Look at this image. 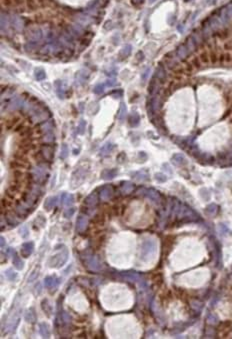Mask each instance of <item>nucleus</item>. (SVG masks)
Wrapping results in <instances>:
<instances>
[{
	"label": "nucleus",
	"instance_id": "1",
	"mask_svg": "<svg viewBox=\"0 0 232 339\" xmlns=\"http://www.w3.org/2000/svg\"><path fill=\"white\" fill-rule=\"evenodd\" d=\"M157 245L154 240H145L140 248V259L146 261L156 252Z\"/></svg>",
	"mask_w": 232,
	"mask_h": 339
},
{
	"label": "nucleus",
	"instance_id": "2",
	"mask_svg": "<svg viewBox=\"0 0 232 339\" xmlns=\"http://www.w3.org/2000/svg\"><path fill=\"white\" fill-rule=\"evenodd\" d=\"M67 259H68V251H67L66 248H64L59 253L51 256V258L49 259L48 264L51 268H60L66 263Z\"/></svg>",
	"mask_w": 232,
	"mask_h": 339
},
{
	"label": "nucleus",
	"instance_id": "3",
	"mask_svg": "<svg viewBox=\"0 0 232 339\" xmlns=\"http://www.w3.org/2000/svg\"><path fill=\"white\" fill-rule=\"evenodd\" d=\"M30 175H31L32 181L36 182L37 184H41L44 181H46L47 171H46V169H45V167L40 164V165L33 167Z\"/></svg>",
	"mask_w": 232,
	"mask_h": 339
},
{
	"label": "nucleus",
	"instance_id": "4",
	"mask_svg": "<svg viewBox=\"0 0 232 339\" xmlns=\"http://www.w3.org/2000/svg\"><path fill=\"white\" fill-rule=\"evenodd\" d=\"M54 157V148L52 146L49 145H44L41 147L40 151L37 153L36 158H38L39 162L42 161H47V162H51Z\"/></svg>",
	"mask_w": 232,
	"mask_h": 339
},
{
	"label": "nucleus",
	"instance_id": "5",
	"mask_svg": "<svg viewBox=\"0 0 232 339\" xmlns=\"http://www.w3.org/2000/svg\"><path fill=\"white\" fill-rule=\"evenodd\" d=\"M87 170L84 167H79L76 170L73 172L72 178H71V185L72 188H75L77 186L80 185L86 178Z\"/></svg>",
	"mask_w": 232,
	"mask_h": 339
},
{
	"label": "nucleus",
	"instance_id": "6",
	"mask_svg": "<svg viewBox=\"0 0 232 339\" xmlns=\"http://www.w3.org/2000/svg\"><path fill=\"white\" fill-rule=\"evenodd\" d=\"M25 106V101L23 98L19 97V96H15L12 99L9 101L8 103V108L9 110H18V109H23Z\"/></svg>",
	"mask_w": 232,
	"mask_h": 339
},
{
	"label": "nucleus",
	"instance_id": "7",
	"mask_svg": "<svg viewBox=\"0 0 232 339\" xmlns=\"http://www.w3.org/2000/svg\"><path fill=\"white\" fill-rule=\"evenodd\" d=\"M86 267L92 271H99L101 268V263L96 256H87L86 258Z\"/></svg>",
	"mask_w": 232,
	"mask_h": 339
},
{
	"label": "nucleus",
	"instance_id": "8",
	"mask_svg": "<svg viewBox=\"0 0 232 339\" xmlns=\"http://www.w3.org/2000/svg\"><path fill=\"white\" fill-rule=\"evenodd\" d=\"M33 251H34V243H33L32 241L24 242V243L22 244L21 249H20L21 256L24 257V258H28V257H29L31 254H32Z\"/></svg>",
	"mask_w": 232,
	"mask_h": 339
},
{
	"label": "nucleus",
	"instance_id": "9",
	"mask_svg": "<svg viewBox=\"0 0 232 339\" xmlns=\"http://www.w3.org/2000/svg\"><path fill=\"white\" fill-rule=\"evenodd\" d=\"M60 283V278H57L56 276H47L44 279V286L49 290H55L58 287Z\"/></svg>",
	"mask_w": 232,
	"mask_h": 339
},
{
	"label": "nucleus",
	"instance_id": "10",
	"mask_svg": "<svg viewBox=\"0 0 232 339\" xmlns=\"http://www.w3.org/2000/svg\"><path fill=\"white\" fill-rule=\"evenodd\" d=\"M113 196V188L110 185H106L103 186L100 190V199L102 201H107L109 200L111 197Z\"/></svg>",
	"mask_w": 232,
	"mask_h": 339
},
{
	"label": "nucleus",
	"instance_id": "11",
	"mask_svg": "<svg viewBox=\"0 0 232 339\" xmlns=\"http://www.w3.org/2000/svg\"><path fill=\"white\" fill-rule=\"evenodd\" d=\"M88 225V218L85 215H79L76 220V229L78 232L85 231Z\"/></svg>",
	"mask_w": 232,
	"mask_h": 339
},
{
	"label": "nucleus",
	"instance_id": "12",
	"mask_svg": "<svg viewBox=\"0 0 232 339\" xmlns=\"http://www.w3.org/2000/svg\"><path fill=\"white\" fill-rule=\"evenodd\" d=\"M88 77H89L88 72H86L85 70L78 71L75 75V84L76 85H83L87 81Z\"/></svg>",
	"mask_w": 232,
	"mask_h": 339
},
{
	"label": "nucleus",
	"instance_id": "13",
	"mask_svg": "<svg viewBox=\"0 0 232 339\" xmlns=\"http://www.w3.org/2000/svg\"><path fill=\"white\" fill-rule=\"evenodd\" d=\"M159 83H160L159 80H158L156 77H153L150 80L149 85H148V93L151 96H153L157 93L158 89H159Z\"/></svg>",
	"mask_w": 232,
	"mask_h": 339
},
{
	"label": "nucleus",
	"instance_id": "14",
	"mask_svg": "<svg viewBox=\"0 0 232 339\" xmlns=\"http://www.w3.org/2000/svg\"><path fill=\"white\" fill-rule=\"evenodd\" d=\"M144 194L147 198H149L150 200L154 201V202H159L160 201V194L159 192H157L154 189H146L144 191Z\"/></svg>",
	"mask_w": 232,
	"mask_h": 339
},
{
	"label": "nucleus",
	"instance_id": "15",
	"mask_svg": "<svg viewBox=\"0 0 232 339\" xmlns=\"http://www.w3.org/2000/svg\"><path fill=\"white\" fill-rule=\"evenodd\" d=\"M58 201V197L57 196H50L48 198L45 200L44 202V208L46 209L47 211H50L51 209H53V207L57 204Z\"/></svg>",
	"mask_w": 232,
	"mask_h": 339
},
{
	"label": "nucleus",
	"instance_id": "16",
	"mask_svg": "<svg viewBox=\"0 0 232 339\" xmlns=\"http://www.w3.org/2000/svg\"><path fill=\"white\" fill-rule=\"evenodd\" d=\"M117 169H105L101 172V178L104 180H111L117 175Z\"/></svg>",
	"mask_w": 232,
	"mask_h": 339
},
{
	"label": "nucleus",
	"instance_id": "17",
	"mask_svg": "<svg viewBox=\"0 0 232 339\" xmlns=\"http://www.w3.org/2000/svg\"><path fill=\"white\" fill-rule=\"evenodd\" d=\"M121 275L124 278H126L130 281H141V276L134 271H126V272H121Z\"/></svg>",
	"mask_w": 232,
	"mask_h": 339
},
{
	"label": "nucleus",
	"instance_id": "18",
	"mask_svg": "<svg viewBox=\"0 0 232 339\" xmlns=\"http://www.w3.org/2000/svg\"><path fill=\"white\" fill-rule=\"evenodd\" d=\"M98 202V197H97V194L96 193H91L89 194L85 200H84V204H85L86 206H89V207H93L95 206L96 204H97Z\"/></svg>",
	"mask_w": 232,
	"mask_h": 339
},
{
	"label": "nucleus",
	"instance_id": "19",
	"mask_svg": "<svg viewBox=\"0 0 232 339\" xmlns=\"http://www.w3.org/2000/svg\"><path fill=\"white\" fill-rule=\"evenodd\" d=\"M16 212H17L18 216H20L21 218H26V216H28L32 212V209L29 210V206L25 207L23 205L19 204V205H17V207H16Z\"/></svg>",
	"mask_w": 232,
	"mask_h": 339
},
{
	"label": "nucleus",
	"instance_id": "20",
	"mask_svg": "<svg viewBox=\"0 0 232 339\" xmlns=\"http://www.w3.org/2000/svg\"><path fill=\"white\" fill-rule=\"evenodd\" d=\"M54 86L56 88V94H57V96L60 99H63L65 97V91H64L63 83H62V81L61 80H56L54 82Z\"/></svg>",
	"mask_w": 232,
	"mask_h": 339
},
{
	"label": "nucleus",
	"instance_id": "21",
	"mask_svg": "<svg viewBox=\"0 0 232 339\" xmlns=\"http://www.w3.org/2000/svg\"><path fill=\"white\" fill-rule=\"evenodd\" d=\"M24 318H25V320L28 322V323H35L36 320H37V317H36L34 309H33V308L28 309L27 311L25 312Z\"/></svg>",
	"mask_w": 232,
	"mask_h": 339
},
{
	"label": "nucleus",
	"instance_id": "22",
	"mask_svg": "<svg viewBox=\"0 0 232 339\" xmlns=\"http://www.w3.org/2000/svg\"><path fill=\"white\" fill-rule=\"evenodd\" d=\"M113 148H114V145H113L112 143H110V142H107L100 148L99 155L102 156V157L107 156L109 153H111V151L113 150Z\"/></svg>",
	"mask_w": 232,
	"mask_h": 339
},
{
	"label": "nucleus",
	"instance_id": "23",
	"mask_svg": "<svg viewBox=\"0 0 232 339\" xmlns=\"http://www.w3.org/2000/svg\"><path fill=\"white\" fill-rule=\"evenodd\" d=\"M39 130H40L43 134H46L49 132H53V124L51 121H45L41 123V125L39 126Z\"/></svg>",
	"mask_w": 232,
	"mask_h": 339
},
{
	"label": "nucleus",
	"instance_id": "24",
	"mask_svg": "<svg viewBox=\"0 0 232 339\" xmlns=\"http://www.w3.org/2000/svg\"><path fill=\"white\" fill-rule=\"evenodd\" d=\"M61 203H64L66 206H71L73 203H74V196L72 194H66L65 192L62 193L61 197H60Z\"/></svg>",
	"mask_w": 232,
	"mask_h": 339
},
{
	"label": "nucleus",
	"instance_id": "25",
	"mask_svg": "<svg viewBox=\"0 0 232 339\" xmlns=\"http://www.w3.org/2000/svg\"><path fill=\"white\" fill-rule=\"evenodd\" d=\"M18 323H19V313H15L8 323V326H7L8 331H14L16 329V327H17Z\"/></svg>",
	"mask_w": 232,
	"mask_h": 339
},
{
	"label": "nucleus",
	"instance_id": "26",
	"mask_svg": "<svg viewBox=\"0 0 232 339\" xmlns=\"http://www.w3.org/2000/svg\"><path fill=\"white\" fill-rule=\"evenodd\" d=\"M133 189H134L133 183L129 182V181L122 182V184H121V186H120V191L122 192L123 194H129V193H131V192L133 191Z\"/></svg>",
	"mask_w": 232,
	"mask_h": 339
},
{
	"label": "nucleus",
	"instance_id": "27",
	"mask_svg": "<svg viewBox=\"0 0 232 339\" xmlns=\"http://www.w3.org/2000/svg\"><path fill=\"white\" fill-rule=\"evenodd\" d=\"M166 76H167V73L165 71V68L164 67H162L161 65L158 66V68L155 72V76L158 80H159V82H163L164 80L166 79Z\"/></svg>",
	"mask_w": 232,
	"mask_h": 339
},
{
	"label": "nucleus",
	"instance_id": "28",
	"mask_svg": "<svg viewBox=\"0 0 232 339\" xmlns=\"http://www.w3.org/2000/svg\"><path fill=\"white\" fill-rule=\"evenodd\" d=\"M39 333L43 338H49L50 337V330H49V326L45 323V322H42V323L39 324Z\"/></svg>",
	"mask_w": 232,
	"mask_h": 339
},
{
	"label": "nucleus",
	"instance_id": "29",
	"mask_svg": "<svg viewBox=\"0 0 232 339\" xmlns=\"http://www.w3.org/2000/svg\"><path fill=\"white\" fill-rule=\"evenodd\" d=\"M140 122V116L137 112H132L129 116V124L130 126L132 127H136L138 126V124Z\"/></svg>",
	"mask_w": 232,
	"mask_h": 339
},
{
	"label": "nucleus",
	"instance_id": "30",
	"mask_svg": "<svg viewBox=\"0 0 232 339\" xmlns=\"http://www.w3.org/2000/svg\"><path fill=\"white\" fill-rule=\"evenodd\" d=\"M132 177H134L138 181H145V180H148V174L143 170H140L135 173H132Z\"/></svg>",
	"mask_w": 232,
	"mask_h": 339
},
{
	"label": "nucleus",
	"instance_id": "31",
	"mask_svg": "<svg viewBox=\"0 0 232 339\" xmlns=\"http://www.w3.org/2000/svg\"><path fill=\"white\" fill-rule=\"evenodd\" d=\"M41 307H42V310L45 313H46V315L48 316V317H50V315H51V312H52V308H51V305L49 304V301L47 300V299H43V300H42Z\"/></svg>",
	"mask_w": 232,
	"mask_h": 339
},
{
	"label": "nucleus",
	"instance_id": "32",
	"mask_svg": "<svg viewBox=\"0 0 232 339\" xmlns=\"http://www.w3.org/2000/svg\"><path fill=\"white\" fill-rule=\"evenodd\" d=\"M130 53H131V46L130 45H126L125 47L120 50L119 54H118V57L120 59H126L130 55Z\"/></svg>",
	"mask_w": 232,
	"mask_h": 339
},
{
	"label": "nucleus",
	"instance_id": "33",
	"mask_svg": "<svg viewBox=\"0 0 232 339\" xmlns=\"http://www.w3.org/2000/svg\"><path fill=\"white\" fill-rule=\"evenodd\" d=\"M127 115V108H126V105L124 102H121L120 104V109H119V112H118V119H119L120 121H123L124 119H125V117Z\"/></svg>",
	"mask_w": 232,
	"mask_h": 339
},
{
	"label": "nucleus",
	"instance_id": "34",
	"mask_svg": "<svg viewBox=\"0 0 232 339\" xmlns=\"http://www.w3.org/2000/svg\"><path fill=\"white\" fill-rule=\"evenodd\" d=\"M172 161H173L174 164H176V165H183V164H185V163H186V160H185V158H184V156L182 154H175V155H173Z\"/></svg>",
	"mask_w": 232,
	"mask_h": 339
},
{
	"label": "nucleus",
	"instance_id": "35",
	"mask_svg": "<svg viewBox=\"0 0 232 339\" xmlns=\"http://www.w3.org/2000/svg\"><path fill=\"white\" fill-rule=\"evenodd\" d=\"M12 262H13L14 267L17 269V270H22V269H23V267H24V262L21 260V258H20L19 256L14 255Z\"/></svg>",
	"mask_w": 232,
	"mask_h": 339
},
{
	"label": "nucleus",
	"instance_id": "36",
	"mask_svg": "<svg viewBox=\"0 0 232 339\" xmlns=\"http://www.w3.org/2000/svg\"><path fill=\"white\" fill-rule=\"evenodd\" d=\"M217 208H218L217 205L214 204V203H212V204H209L205 209V213L209 216H214L215 214L217 213Z\"/></svg>",
	"mask_w": 232,
	"mask_h": 339
},
{
	"label": "nucleus",
	"instance_id": "37",
	"mask_svg": "<svg viewBox=\"0 0 232 339\" xmlns=\"http://www.w3.org/2000/svg\"><path fill=\"white\" fill-rule=\"evenodd\" d=\"M34 76H35L36 80L41 81V80H43V79H45V77H46V73H45L44 69H42V68H36L34 70Z\"/></svg>",
	"mask_w": 232,
	"mask_h": 339
},
{
	"label": "nucleus",
	"instance_id": "38",
	"mask_svg": "<svg viewBox=\"0 0 232 339\" xmlns=\"http://www.w3.org/2000/svg\"><path fill=\"white\" fill-rule=\"evenodd\" d=\"M106 87V83H98L97 85H95V87L93 88V92L97 95H100L104 92Z\"/></svg>",
	"mask_w": 232,
	"mask_h": 339
},
{
	"label": "nucleus",
	"instance_id": "39",
	"mask_svg": "<svg viewBox=\"0 0 232 339\" xmlns=\"http://www.w3.org/2000/svg\"><path fill=\"white\" fill-rule=\"evenodd\" d=\"M26 3H27L28 8H29V10H31V11L36 10L39 7V5H40L38 2V0H26Z\"/></svg>",
	"mask_w": 232,
	"mask_h": 339
},
{
	"label": "nucleus",
	"instance_id": "40",
	"mask_svg": "<svg viewBox=\"0 0 232 339\" xmlns=\"http://www.w3.org/2000/svg\"><path fill=\"white\" fill-rule=\"evenodd\" d=\"M6 220H7V223L11 226H16L18 224V221L17 219H16L15 215H13L12 213H8L6 215Z\"/></svg>",
	"mask_w": 232,
	"mask_h": 339
},
{
	"label": "nucleus",
	"instance_id": "41",
	"mask_svg": "<svg viewBox=\"0 0 232 339\" xmlns=\"http://www.w3.org/2000/svg\"><path fill=\"white\" fill-rule=\"evenodd\" d=\"M5 276H6V278L9 281H14L16 279V277H17V273H16L15 271H13L12 269H7L5 271Z\"/></svg>",
	"mask_w": 232,
	"mask_h": 339
},
{
	"label": "nucleus",
	"instance_id": "42",
	"mask_svg": "<svg viewBox=\"0 0 232 339\" xmlns=\"http://www.w3.org/2000/svg\"><path fill=\"white\" fill-rule=\"evenodd\" d=\"M38 274H39V268H35L34 270H33L32 271V272L30 273V275H29V277H28V279H27V282H28V283H31V282H33V281H35L36 279H37V277H38Z\"/></svg>",
	"mask_w": 232,
	"mask_h": 339
},
{
	"label": "nucleus",
	"instance_id": "43",
	"mask_svg": "<svg viewBox=\"0 0 232 339\" xmlns=\"http://www.w3.org/2000/svg\"><path fill=\"white\" fill-rule=\"evenodd\" d=\"M68 153H69V150H68V147H67V144H62L61 146V152H60V158L61 159H65V158L68 156Z\"/></svg>",
	"mask_w": 232,
	"mask_h": 339
},
{
	"label": "nucleus",
	"instance_id": "44",
	"mask_svg": "<svg viewBox=\"0 0 232 339\" xmlns=\"http://www.w3.org/2000/svg\"><path fill=\"white\" fill-rule=\"evenodd\" d=\"M55 139V136H54V133L53 132H49V133H46V134H43V141L46 143H50V142H53Z\"/></svg>",
	"mask_w": 232,
	"mask_h": 339
},
{
	"label": "nucleus",
	"instance_id": "45",
	"mask_svg": "<svg viewBox=\"0 0 232 339\" xmlns=\"http://www.w3.org/2000/svg\"><path fill=\"white\" fill-rule=\"evenodd\" d=\"M85 128H86V121L85 120H81L79 122L78 126H77V133L78 134H84L85 132Z\"/></svg>",
	"mask_w": 232,
	"mask_h": 339
},
{
	"label": "nucleus",
	"instance_id": "46",
	"mask_svg": "<svg viewBox=\"0 0 232 339\" xmlns=\"http://www.w3.org/2000/svg\"><path fill=\"white\" fill-rule=\"evenodd\" d=\"M19 234L22 238H26V237H28V235H29V230H28L26 225H22L19 228Z\"/></svg>",
	"mask_w": 232,
	"mask_h": 339
},
{
	"label": "nucleus",
	"instance_id": "47",
	"mask_svg": "<svg viewBox=\"0 0 232 339\" xmlns=\"http://www.w3.org/2000/svg\"><path fill=\"white\" fill-rule=\"evenodd\" d=\"M207 322H208V323L209 324H216L217 323V322H218V317H217V316L216 315H215V314H209L208 316H207Z\"/></svg>",
	"mask_w": 232,
	"mask_h": 339
},
{
	"label": "nucleus",
	"instance_id": "48",
	"mask_svg": "<svg viewBox=\"0 0 232 339\" xmlns=\"http://www.w3.org/2000/svg\"><path fill=\"white\" fill-rule=\"evenodd\" d=\"M35 223L39 226V227H43V226L45 225V223H46V219H45V217H43L42 215H39L35 219Z\"/></svg>",
	"mask_w": 232,
	"mask_h": 339
},
{
	"label": "nucleus",
	"instance_id": "49",
	"mask_svg": "<svg viewBox=\"0 0 232 339\" xmlns=\"http://www.w3.org/2000/svg\"><path fill=\"white\" fill-rule=\"evenodd\" d=\"M155 179L157 180V181L158 182H165L166 181V180H167V178H166V176H165V175H164L163 173H156L155 174Z\"/></svg>",
	"mask_w": 232,
	"mask_h": 339
},
{
	"label": "nucleus",
	"instance_id": "50",
	"mask_svg": "<svg viewBox=\"0 0 232 339\" xmlns=\"http://www.w3.org/2000/svg\"><path fill=\"white\" fill-rule=\"evenodd\" d=\"M75 212V209L74 208H69V209H66V210L64 211V217L65 218H70L73 216V214H74Z\"/></svg>",
	"mask_w": 232,
	"mask_h": 339
},
{
	"label": "nucleus",
	"instance_id": "51",
	"mask_svg": "<svg viewBox=\"0 0 232 339\" xmlns=\"http://www.w3.org/2000/svg\"><path fill=\"white\" fill-rule=\"evenodd\" d=\"M61 319H62V321H64V322H69L70 319H71V317H70L69 313H67V312L63 311V312L61 313Z\"/></svg>",
	"mask_w": 232,
	"mask_h": 339
},
{
	"label": "nucleus",
	"instance_id": "52",
	"mask_svg": "<svg viewBox=\"0 0 232 339\" xmlns=\"http://www.w3.org/2000/svg\"><path fill=\"white\" fill-rule=\"evenodd\" d=\"M122 94H123V91H122L121 89H119V90H114V91L111 93V95L113 96V97H115V98H116V97H117V98L121 97Z\"/></svg>",
	"mask_w": 232,
	"mask_h": 339
},
{
	"label": "nucleus",
	"instance_id": "53",
	"mask_svg": "<svg viewBox=\"0 0 232 339\" xmlns=\"http://www.w3.org/2000/svg\"><path fill=\"white\" fill-rule=\"evenodd\" d=\"M219 231H220V233H221V234H226V233H227L228 229L224 224H220L219 225Z\"/></svg>",
	"mask_w": 232,
	"mask_h": 339
},
{
	"label": "nucleus",
	"instance_id": "54",
	"mask_svg": "<svg viewBox=\"0 0 232 339\" xmlns=\"http://www.w3.org/2000/svg\"><path fill=\"white\" fill-rule=\"evenodd\" d=\"M138 158L141 160V162H144L147 159V155L145 152H139L138 153Z\"/></svg>",
	"mask_w": 232,
	"mask_h": 339
},
{
	"label": "nucleus",
	"instance_id": "55",
	"mask_svg": "<svg viewBox=\"0 0 232 339\" xmlns=\"http://www.w3.org/2000/svg\"><path fill=\"white\" fill-rule=\"evenodd\" d=\"M125 159H126V156H125V154L123 153V152H121V153L118 155V157H117V161L119 163H123Z\"/></svg>",
	"mask_w": 232,
	"mask_h": 339
},
{
	"label": "nucleus",
	"instance_id": "56",
	"mask_svg": "<svg viewBox=\"0 0 232 339\" xmlns=\"http://www.w3.org/2000/svg\"><path fill=\"white\" fill-rule=\"evenodd\" d=\"M135 59H137L138 61H142V60L144 59V54H143V52H141V51L137 52V54L135 55Z\"/></svg>",
	"mask_w": 232,
	"mask_h": 339
},
{
	"label": "nucleus",
	"instance_id": "57",
	"mask_svg": "<svg viewBox=\"0 0 232 339\" xmlns=\"http://www.w3.org/2000/svg\"><path fill=\"white\" fill-rule=\"evenodd\" d=\"M24 2V0H12V4L15 6H20Z\"/></svg>",
	"mask_w": 232,
	"mask_h": 339
},
{
	"label": "nucleus",
	"instance_id": "58",
	"mask_svg": "<svg viewBox=\"0 0 232 339\" xmlns=\"http://www.w3.org/2000/svg\"><path fill=\"white\" fill-rule=\"evenodd\" d=\"M149 72H150V68H147L146 69V71L143 73V74H142V76H141V78H142V80H146V78H147V76H148V74H149Z\"/></svg>",
	"mask_w": 232,
	"mask_h": 339
},
{
	"label": "nucleus",
	"instance_id": "59",
	"mask_svg": "<svg viewBox=\"0 0 232 339\" xmlns=\"http://www.w3.org/2000/svg\"><path fill=\"white\" fill-rule=\"evenodd\" d=\"M114 84H115V80H113V79H110V80H107V81H106V86L111 87V86L114 85Z\"/></svg>",
	"mask_w": 232,
	"mask_h": 339
},
{
	"label": "nucleus",
	"instance_id": "60",
	"mask_svg": "<svg viewBox=\"0 0 232 339\" xmlns=\"http://www.w3.org/2000/svg\"><path fill=\"white\" fill-rule=\"evenodd\" d=\"M2 3L5 5V6H10L12 4V0H2Z\"/></svg>",
	"mask_w": 232,
	"mask_h": 339
},
{
	"label": "nucleus",
	"instance_id": "61",
	"mask_svg": "<svg viewBox=\"0 0 232 339\" xmlns=\"http://www.w3.org/2000/svg\"><path fill=\"white\" fill-rule=\"evenodd\" d=\"M192 304H193V305H192V307L195 308V309H197V307H201V303H199V302H193Z\"/></svg>",
	"mask_w": 232,
	"mask_h": 339
},
{
	"label": "nucleus",
	"instance_id": "62",
	"mask_svg": "<svg viewBox=\"0 0 232 339\" xmlns=\"http://www.w3.org/2000/svg\"><path fill=\"white\" fill-rule=\"evenodd\" d=\"M0 240H1V248H4V245H5V243H6V242H5V238H4V237H1Z\"/></svg>",
	"mask_w": 232,
	"mask_h": 339
}]
</instances>
